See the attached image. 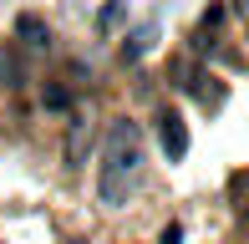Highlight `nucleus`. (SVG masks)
I'll return each instance as SVG.
<instances>
[{"mask_svg":"<svg viewBox=\"0 0 249 244\" xmlns=\"http://www.w3.org/2000/svg\"><path fill=\"white\" fill-rule=\"evenodd\" d=\"M158 142H163V153H168V163H183L188 158V127H183V117L178 112H158Z\"/></svg>","mask_w":249,"mask_h":244,"instance_id":"nucleus-2","label":"nucleus"},{"mask_svg":"<svg viewBox=\"0 0 249 244\" xmlns=\"http://www.w3.org/2000/svg\"><path fill=\"white\" fill-rule=\"evenodd\" d=\"M142 163H148L142 127L132 117H112L107 138H102V163H97V198H102V209H122L132 193H138Z\"/></svg>","mask_w":249,"mask_h":244,"instance_id":"nucleus-1","label":"nucleus"},{"mask_svg":"<svg viewBox=\"0 0 249 244\" xmlns=\"http://www.w3.org/2000/svg\"><path fill=\"white\" fill-rule=\"evenodd\" d=\"M41 102H46L51 112H66V107H71V92H66V87H46V92H41Z\"/></svg>","mask_w":249,"mask_h":244,"instance_id":"nucleus-6","label":"nucleus"},{"mask_svg":"<svg viewBox=\"0 0 249 244\" xmlns=\"http://www.w3.org/2000/svg\"><path fill=\"white\" fill-rule=\"evenodd\" d=\"M87 148H92V127H87V117H71V127H66V168H82Z\"/></svg>","mask_w":249,"mask_h":244,"instance_id":"nucleus-3","label":"nucleus"},{"mask_svg":"<svg viewBox=\"0 0 249 244\" xmlns=\"http://www.w3.org/2000/svg\"><path fill=\"white\" fill-rule=\"evenodd\" d=\"M122 20V0H107V5H102V31H112Z\"/></svg>","mask_w":249,"mask_h":244,"instance_id":"nucleus-7","label":"nucleus"},{"mask_svg":"<svg viewBox=\"0 0 249 244\" xmlns=\"http://www.w3.org/2000/svg\"><path fill=\"white\" fill-rule=\"evenodd\" d=\"M178 239H183V229H178V224H168V229H163V239H158V244H178Z\"/></svg>","mask_w":249,"mask_h":244,"instance_id":"nucleus-8","label":"nucleus"},{"mask_svg":"<svg viewBox=\"0 0 249 244\" xmlns=\"http://www.w3.org/2000/svg\"><path fill=\"white\" fill-rule=\"evenodd\" d=\"M16 36H20V41H26V46H31V51H46V46H51V31H46V26H41V20H36V16H20V20H16Z\"/></svg>","mask_w":249,"mask_h":244,"instance_id":"nucleus-5","label":"nucleus"},{"mask_svg":"<svg viewBox=\"0 0 249 244\" xmlns=\"http://www.w3.org/2000/svg\"><path fill=\"white\" fill-rule=\"evenodd\" d=\"M153 41H158V26H138V31H127L122 36V61H142L153 51Z\"/></svg>","mask_w":249,"mask_h":244,"instance_id":"nucleus-4","label":"nucleus"}]
</instances>
